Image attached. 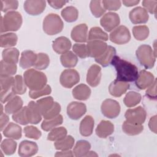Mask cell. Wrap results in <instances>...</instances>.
I'll return each mask as SVG.
<instances>
[{"instance_id":"1","label":"cell","mask_w":157,"mask_h":157,"mask_svg":"<svg viewBox=\"0 0 157 157\" xmlns=\"http://www.w3.org/2000/svg\"><path fill=\"white\" fill-rule=\"evenodd\" d=\"M117 72V80L125 82L136 81L138 76V69L132 63L118 56H114L111 63Z\"/></svg>"},{"instance_id":"2","label":"cell","mask_w":157,"mask_h":157,"mask_svg":"<svg viewBox=\"0 0 157 157\" xmlns=\"http://www.w3.org/2000/svg\"><path fill=\"white\" fill-rule=\"evenodd\" d=\"M25 83L31 91H37L47 85V78L45 74L38 70L29 69L23 74Z\"/></svg>"},{"instance_id":"3","label":"cell","mask_w":157,"mask_h":157,"mask_svg":"<svg viewBox=\"0 0 157 157\" xmlns=\"http://www.w3.org/2000/svg\"><path fill=\"white\" fill-rule=\"evenodd\" d=\"M23 23L21 15L17 11L7 12L1 20V33L18 31Z\"/></svg>"},{"instance_id":"4","label":"cell","mask_w":157,"mask_h":157,"mask_svg":"<svg viewBox=\"0 0 157 157\" xmlns=\"http://www.w3.org/2000/svg\"><path fill=\"white\" fill-rule=\"evenodd\" d=\"M137 60L145 69L153 67L156 61V54L149 45H140L136 52Z\"/></svg>"},{"instance_id":"5","label":"cell","mask_w":157,"mask_h":157,"mask_svg":"<svg viewBox=\"0 0 157 157\" xmlns=\"http://www.w3.org/2000/svg\"><path fill=\"white\" fill-rule=\"evenodd\" d=\"M64 24L59 17L56 13L48 14L43 21V30L48 35L53 36L62 31Z\"/></svg>"},{"instance_id":"6","label":"cell","mask_w":157,"mask_h":157,"mask_svg":"<svg viewBox=\"0 0 157 157\" xmlns=\"http://www.w3.org/2000/svg\"><path fill=\"white\" fill-rule=\"evenodd\" d=\"M126 121L128 123L140 125L142 124L147 117L145 110L142 106H138L134 109H128L124 114Z\"/></svg>"},{"instance_id":"7","label":"cell","mask_w":157,"mask_h":157,"mask_svg":"<svg viewBox=\"0 0 157 157\" xmlns=\"http://www.w3.org/2000/svg\"><path fill=\"white\" fill-rule=\"evenodd\" d=\"M109 38L112 42L118 45H123L130 40L131 34L128 28L121 25L117 27L110 33Z\"/></svg>"},{"instance_id":"8","label":"cell","mask_w":157,"mask_h":157,"mask_svg":"<svg viewBox=\"0 0 157 157\" xmlns=\"http://www.w3.org/2000/svg\"><path fill=\"white\" fill-rule=\"evenodd\" d=\"M102 113L108 118H115L120 113V105L119 102L114 99H105L101 107Z\"/></svg>"},{"instance_id":"9","label":"cell","mask_w":157,"mask_h":157,"mask_svg":"<svg viewBox=\"0 0 157 157\" xmlns=\"http://www.w3.org/2000/svg\"><path fill=\"white\" fill-rule=\"evenodd\" d=\"M80 81L78 72L73 69L64 70L60 75L59 82L61 85L66 88H71Z\"/></svg>"},{"instance_id":"10","label":"cell","mask_w":157,"mask_h":157,"mask_svg":"<svg viewBox=\"0 0 157 157\" xmlns=\"http://www.w3.org/2000/svg\"><path fill=\"white\" fill-rule=\"evenodd\" d=\"M14 77H1V102L5 103L9 101L15 94L12 91V85Z\"/></svg>"},{"instance_id":"11","label":"cell","mask_w":157,"mask_h":157,"mask_svg":"<svg viewBox=\"0 0 157 157\" xmlns=\"http://www.w3.org/2000/svg\"><path fill=\"white\" fill-rule=\"evenodd\" d=\"M107 47L108 45L102 40H88L86 44L88 56L94 58H98L105 52Z\"/></svg>"},{"instance_id":"12","label":"cell","mask_w":157,"mask_h":157,"mask_svg":"<svg viewBox=\"0 0 157 157\" xmlns=\"http://www.w3.org/2000/svg\"><path fill=\"white\" fill-rule=\"evenodd\" d=\"M120 23L119 15L115 12H108L104 14L100 20L102 27L107 32H110L115 29Z\"/></svg>"},{"instance_id":"13","label":"cell","mask_w":157,"mask_h":157,"mask_svg":"<svg viewBox=\"0 0 157 157\" xmlns=\"http://www.w3.org/2000/svg\"><path fill=\"white\" fill-rule=\"evenodd\" d=\"M86 112V105L82 102L73 101L69 103L67 107V114L71 119L74 120L80 118Z\"/></svg>"},{"instance_id":"14","label":"cell","mask_w":157,"mask_h":157,"mask_svg":"<svg viewBox=\"0 0 157 157\" xmlns=\"http://www.w3.org/2000/svg\"><path fill=\"white\" fill-rule=\"evenodd\" d=\"M26 12L31 15L42 13L46 7L45 1H25L23 6Z\"/></svg>"},{"instance_id":"15","label":"cell","mask_w":157,"mask_h":157,"mask_svg":"<svg viewBox=\"0 0 157 157\" xmlns=\"http://www.w3.org/2000/svg\"><path fill=\"white\" fill-rule=\"evenodd\" d=\"M129 18L133 24H143L148 21L149 15L144 8L136 7L129 12Z\"/></svg>"},{"instance_id":"16","label":"cell","mask_w":157,"mask_h":157,"mask_svg":"<svg viewBox=\"0 0 157 157\" xmlns=\"http://www.w3.org/2000/svg\"><path fill=\"white\" fill-rule=\"evenodd\" d=\"M38 151V146L36 142L27 140L20 142L18 153L21 157H30L35 155Z\"/></svg>"},{"instance_id":"17","label":"cell","mask_w":157,"mask_h":157,"mask_svg":"<svg viewBox=\"0 0 157 157\" xmlns=\"http://www.w3.org/2000/svg\"><path fill=\"white\" fill-rule=\"evenodd\" d=\"M155 79L153 74L145 70H142L138 74L135 83L139 90H145L153 83Z\"/></svg>"},{"instance_id":"18","label":"cell","mask_w":157,"mask_h":157,"mask_svg":"<svg viewBox=\"0 0 157 157\" xmlns=\"http://www.w3.org/2000/svg\"><path fill=\"white\" fill-rule=\"evenodd\" d=\"M101 79V68L98 64L91 65L86 74V82L91 87L97 86Z\"/></svg>"},{"instance_id":"19","label":"cell","mask_w":157,"mask_h":157,"mask_svg":"<svg viewBox=\"0 0 157 157\" xmlns=\"http://www.w3.org/2000/svg\"><path fill=\"white\" fill-rule=\"evenodd\" d=\"M26 115L29 123L37 124L42 120V114L34 101H30L26 106Z\"/></svg>"},{"instance_id":"20","label":"cell","mask_w":157,"mask_h":157,"mask_svg":"<svg viewBox=\"0 0 157 157\" xmlns=\"http://www.w3.org/2000/svg\"><path fill=\"white\" fill-rule=\"evenodd\" d=\"M71 38L77 42H85L88 39V26L85 23L79 24L71 31Z\"/></svg>"},{"instance_id":"21","label":"cell","mask_w":157,"mask_h":157,"mask_svg":"<svg viewBox=\"0 0 157 157\" xmlns=\"http://www.w3.org/2000/svg\"><path fill=\"white\" fill-rule=\"evenodd\" d=\"M129 88L128 82L115 80L109 86V93L114 97H120Z\"/></svg>"},{"instance_id":"22","label":"cell","mask_w":157,"mask_h":157,"mask_svg":"<svg viewBox=\"0 0 157 157\" xmlns=\"http://www.w3.org/2000/svg\"><path fill=\"white\" fill-rule=\"evenodd\" d=\"M72 44L71 40L64 36L57 37L52 44L53 50L58 54H64L69 51Z\"/></svg>"},{"instance_id":"23","label":"cell","mask_w":157,"mask_h":157,"mask_svg":"<svg viewBox=\"0 0 157 157\" xmlns=\"http://www.w3.org/2000/svg\"><path fill=\"white\" fill-rule=\"evenodd\" d=\"M37 57V54L32 50H25L22 52L19 62L20 66L24 69L34 66Z\"/></svg>"},{"instance_id":"24","label":"cell","mask_w":157,"mask_h":157,"mask_svg":"<svg viewBox=\"0 0 157 157\" xmlns=\"http://www.w3.org/2000/svg\"><path fill=\"white\" fill-rule=\"evenodd\" d=\"M114 131L113 124L108 120H102L97 126L96 134L100 138H106L113 134Z\"/></svg>"},{"instance_id":"25","label":"cell","mask_w":157,"mask_h":157,"mask_svg":"<svg viewBox=\"0 0 157 157\" xmlns=\"http://www.w3.org/2000/svg\"><path fill=\"white\" fill-rule=\"evenodd\" d=\"M94 121L93 118L90 115L85 116L80 121L79 131L82 136L88 137L92 134Z\"/></svg>"},{"instance_id":"26","label":"cell","mask_w":157,"mask_h":157,"mask_svg":"<svg viewBox=\"0 0 157 157\" xmlns=\"http://www.w3.org/2000/svg\"><path fill=\"white\" fill-rule=\"evenodd\" d=\"M72 93L75 99L80 101H86L90 98L91 91L88 86L81 83L73 88Z\"/></svg>"},{"instance_id":"27","label":"cell","mask_w":157,"mask_h":157,"mask_svg":"<svg viewBox=\"0 0 157 157\" xmlns=\"http://www.w3.org/2000/svg\"><path fill=\"white\" fill-rule=\"evenodd\" d=\"M2 131L5 137L15 140H19L22 136L21 128L12 122H10Z\"/></svg>"},{"instance_id":"28","label":"cell","mask_w":157,"mask_h":157,"mask_svg":"<svg viewBox=\"0 0 157 157\" xmlns=\"http://www.w3.org/2000/svg\"><path fill=\"white\" fill-rule=\"evenodd\" d=\"M116 49L115 47L108 45V47L105 52L99 57L95 58V61L98 64H100L103 67H106L111 63V61L115 56Z\"/></svg>"},{"instance_id":"29","label":"cell","mask_w":157,"mask_h":157,"mask_svg":"<svg viewBox=\"0 0 157 157\" xmlns=\"http://www.w3.org/2000/svg\"><path fill=\"white\" fill-rule=\"evenodd\" d=\"M23 105V102L21 98L18 96H15L8 102L4 107L5 112L7 114H13L15 112L20 110Z\"/></svg>"},{"instance_id":"30","label":"cell","mask_w":157,"mask_h":157,"mask_svg":"<svg viewBox=\"0 0 157 157\" xmlns=\"http://www.w3.org/2000/svg\"><path fill=\"white\" fill-rule=\"evenodd\" d=\"M91 148V144L85 140H80L77 142L73 149L74 155L76 157L85 156Z\"/></svg>"},{"instance_id":"31","label":"cell","mask_w":157,"mask_h":157,"mask_svg":"<svg viewBox=\"0 0 157 157\" xmlns=\"http://www.w3.org/2000/svg\"><path fill=\"white\" fill-rule=\"evenodd\" d=\"M20 52L16 48H7L2 52V60L6 62L17 64L18 61Z\"/></svg>"},{"instance_id":"32","label":"cell","mask_w":157,"mask_h":157,"mask_svg":"<svg viewBox=\"0 0 157 157\" xmlns=\"http://www.w3.org/2000/svg\"><path fill=\"white\" fill-rule=\"evenodd\" d=\"M60 61L62 66L64 67L71 68L77 65L78 58L73 52L69 51L67 53L61 55L60 56Z\"/></svg>"},{"instance_id":"33","label":"cell","mask_w":157,"mask_h":157,"mask_svg":"<svg viewBox=\"0 0 157 157\" xmlns=\"http://www.w3.org/2000/svg\"><path fill=\"white\" fill-rule=\"evenodd\" d=\"M18 40V37L16 34L8 33L1 34L0 37V46L1 47H12L16 45Z\"/></svg>"},{"instance_id":"34","label":"cell","mask_w":157,"mask_h":157,"mask_svg":"<svg viewBox=\"0 0 157 157\" xmlns=\"http://www.w3.org/2000/svg\"><path fill=\"white\" fill-rule=\"evenodd\" d=\"M61 15L66 21L72 23L77 20L78 11L74 6H68L61 10Z\"/></svg>"},{"instance_id":"35","label":"cell","mask_w":157,"mask_h":157,"mask_svg":"<svg viewBox=\"0 0 157 157\" xmlns=\"http://www.w3.org/2000/svg\"><path fill=\"white\" fill-rule=\"evenodd\" d=\"M74 139L72 136H66L64 138L55 141L54 145L55 149L58 150H71L74 144Z\"/></svg>"},{"instance_id":"36","label":"cell","mask_w":157,"mask_h":157,"mask_svg":"<svg viewBox=\"0 0 157 157\" xmlns=\"http://www.w3.org/2000/svg\"><path fill=\"white\" fill-rule=\"evenodd\" d=\"M63 116L59 114L58 116L48 120H45L42 121L41 124V128L45 131H51L55 127L61 125L63 123Z\"/></svg>"},{"instance_id":"37","label":"cell","mask_w":157,"mask_h":157,"mask_svg":"<svg viewBox=\"0 0 157 157\" xmlns=\"http://www.w3.org/2000/svg\"><path fill=\"white\" fill-rule=\"evenodd\" d=\"M142 96L140 93L136 91H129L126 93L123 99L124 105L128 107H132L140 103Z\"/></svg>"},{"instance_id":"38","label":"cell","mask_w":157,"mask_h":157,"mask_svg":"<svg viewBox=\"0 0 157 157\" xmlns=\"http://www.w3.org/2000/svg\"><path fill=\"white\" fill-rule=\"evenodd\" d=\"M17 70V67L16 64L7 63L2 59L1 61V77H10L13 75L16 74Z\"/></svg>"},{"instance_id":"39","label":"cell","mask_w":157,"mask_h":157,"mask_svg":"<svg viewBox=\"0 0 157 157\" xmlns=\"http://www.w3.org/2000/svg\"><path fill=\"white\" fill-rule=\"evenodd\" d=\"M108 39V34L99 27H92L89 31L88 37V40H99L102 41H107Z\"/></svg>"},{"instance_id":"40","label":"cell","mask_w":157,"mask_h":157,"mask_svg":"<svg viewBox=\"0 0 157 157\" xmlns=\"http://www.w3.org/2000/svg\"><path fill=\"white\" fill-rule=\"evenodd\" d=\"M26 85L24 78L20 75L15 76L12 85V91L15 94H23L26 91Z\"/></svg>"},{"instance_id":"41","label":"cell","mask_w":157,"mask_h":157,"mask_svg":"<svg viewBox=\"0 0 157 157\" xmlns=\"http://www.w3.org/2000/svg\"><path fill=\"white\" fill-rule=\"evenodd\" d=\"M123 132L129 136H136L140 134L144 130V126L140 124H134L124 121L122 125Z\"/></svg>"},{"instance_id":"42","label":"cell","mask_w":157,"mask_h":157,"mask_svg":"<svg viewBox=\"0 0 157 157\" xmlns=\"http://www.w3.org/2000/svg\"><path fill=\"white\" fill-rule=\"evenodd\" d=\"M54 102L55 101L52 96L41 98L36 101L37 105L42 116L52 107Z\"/></svg>"},{"instance_id":"43","label":"cell","mask_w":157,"mask_h":157,"mask_svg":"<svg viewBox=\"0 0 157 157\" xmlns=\"http://www.w3.org/2000/svg\"><path fill=\"white\" fill-rule=\"evenodd\" d=\"M132 34L137 40L142 41L145 40L149 35V28L146 25L135 26L132 28Z\"/></svg>"},{"instance_id":"44","label":"cell","mask_w":157,"mask_h":157,"mask_svg":"<svg viewBox=\"0 0 157 157\" xmlns=\"http://www.w3.org/2000/svg\"><path fill=\"white\" fill-rule=\"evenodd\" d=\"M67 129L64 127H58L52 129L48 134L47 139L50 141H57L67 136Z\"/></svg>"},{"instance_id":"45","label":"cell","mask_w":157,"mask_h":157,"mask_svg":"<svg viewBox=\"0 0 157 157\" xmlns=\"http://www.w3.org/2000/svg\"><path fill=\"white\" fill-rule=\"evenodd\" d=\"M17 142L12 139H4L1 144V150L6 155H13L17 148Z\"/></svg>"},{"instance_id":"46","label":"cell","mask_w":157,"mask_h":157,"mask_svg":"<svg viewBox=\"0 0 157 157\" xmlns=\"http://www.w3.org/2000/svg\"><path fill=\"white\" fill-rule=\"evenodd\" d=\"M50 64V58L47 54L45 53H37V57L34 67L37 70L45 69Z\"/></svg>"},{"instance_id":"47","label":"cell","mask_w":157,"mask_h":157,"mask_svg":"<svg viewBox=\"0 0 157 157\" xmlns=\"http://www.w3.org/2000/svg\"><path fill=\"white\" fill-rule=\"evenodd\" d=\"M90 9L91 13L96 18L101 17L105 12L104 9L101 1H91L90 4Z\"/></svg>"},{"instance_id":"48","label":"cell","mask_w":157,"mask_h":157,"mask_svg":"<svg viewBox=\"0 0 157 157\" xmlns=\"http://www.w3.org/2000/svg\"><path fill=\"white\" fill-rule=\"evenodd\" d=\"M12 120L21 125H26L29 123L26 115V106L22 107L20 110L13 113Z\"/></svg>"},{"instance_id":"49","label":"cell","mask_w":157,"mask_h":157,"mask_svg":"<svg viewBox=\"0 0 157 157\" xmlns=\"http://www.w3.org/2000/svg\"><path fill=\"white\" fill-rule=\"evenodd\" d=\"M23 131L26 137L34 140H38L42 135L39 129L34 126H27L24 128Z\"/></svg>"},{"instance_id":"50","label":"cell","mask_w":157,"mask_h":157,"mask_svg":"<svg viewBox=\"0 0 157 157\" xmlns=\"http://www.w3.org/2000/svg\"><path fill=\"white\" fill-rule=\"evenodd\" d=\"M74 53L80 58H85L88 56L86 45L84 44H75L72 47Z\"/></svg>"},{"instance_id":"51","label":"cell","mask_w":157,"mask_h":157,"mask_svg":"<svg viewBox=\"0 0 157 157\" xmlns=\"http://www.w3.org/2000/svg\"><path fill=\"white\" fill-rule=\"evenodd\" d=\"M1 10L4 12H8L10 10H16L18 7V1L17 0H1Z\"/></svg>"},{"instance_id":"52","label":"cell","mask_w":157,"mask_h":157,"mask_svg":"<svg viewBox=\"0 0 157 157\" xmlns=\"http://www.w3.org/2000/svg\"><path fill=\"white\" fill-rule=\"evenodd\" d=\"M52 92V88L50 85H47L44 88L37 91H31L29 92V96L31 99H37L39 97L50 94Z\"/></svg>"},{"instance_id":"53","label":"cell","mask_w":157,"mask_h":157,"mask_svg":"<svg viewBox=\"0 0 157 157\" xmlns=\"http://www.w3.org/2000/svg\"><path fill=\"white\" fill-rule=\"evenodd\" d=\"M60 111H61V105L57 102H55L52 107L43 115V117L45 120L53 118L58 116L59 114Z\"/></svg>"},{"instance_id":"54","label":"cell","mask_w":157,"mask_h":157,"mask_svg":"<svg viewBox=\"0 0 157 157\" xmlns=\"http://www.w3.org/2000/svg\"><path fill=\"white\" fill-rule=\"evenodd\" d=\"M102 4L105 10H108L110 11L118 10L121 6V2L120 1L103 0L102 1Z\"/></svg>"},{"instance_id":"55","label":"cell","mask_w":157,"mask_h":157,"mask_svg":"<svg viewBox=\"0 0 157 157\" xmlns=\"http://www.w3.org/2000/svg\"><path fill=\"white\" fill-rule=\"evenodd\" d=\"M142 6L144 9L151 14H156V4L157 1H142Z\"/></svg>"},{"instance_id":"56","label":"cell","mask_w":157,"mask_h":157,"mask_svg":"<svg viewBox=\"0 0 157 157\" xmlns=\"http://www.w3.org/2000/svg\"><path fill=\"white\" fill-rule=\"evenodd\" d=\"M146 96L151 99H156V80L155 79L153 83L147 88L145 91Z\"/></svg>"},{"instance_id":"57","label":"cell","mask_w":157,"mask_h":157,"mask_svg":"<svg viewBox=\"0 0 157 157\" xmlns=\"http://www.w3.org/2000/svg\"><path fill=\"white\" fill-rule=\"evenodd\" d=\"M48 3L49 4V5L55 9H59L62 8L64 5H65L68 1H47Z\"/></svg>"},{"instance_id":"58","label":"cell","mask_w":157,"mask_h":157,"mask_svg":"<svg viewBox=\"0 0 157 157\" xmlns=\"http://www.w3.org/2000/svg\"><path fill=\"white\" fill-rule=\"evenodd\" d=\"M156 115L151 117L148 122V127L155 134H156Z\"/></svg>"},{"instance_id":"59","label":"cell","mask_w":157,"mask_h":157,"mask_svg":"<svg viewBox=\"0 0 157 157\" xmlns=\"http://www.w3.org/2000/svg\"><path fill=\"white\" fill-rule=\"evenodd\" d=\"M9 120V117L5 113H1V131H2Z\"/></svg>"},{"instance_id":"60","label":"cell","mask_w":157,"mask_h":157,"mask_svg":"<svg viewBox=\"0 0 157 157\" xmlns=\"http://www.w3.org/2000/svg\"><path fill=\"white\" fill-rule=\"evenodd\" d=\"M74 153L72 151L69 150H63L61 151H58L55 153V156H74Z\"/></svg>"},{"instance_id":"61","label":"cell","mask_w":157,"mask_h":157,"mask_svg":"<svg viewBox=\"0 0 157 157\" xmlns=\"http://www.w3.org/2000/svg\"><path fill=\"white\" fill-rule=\"evenodd\" d=\"M139 0H124L122 1L123 4L126 7H132L137 5L139 3Z\"/></svg>"},{"instance_id":"62","label":"cell","mask_w":157,"mask_h":157,"mask_svg":"<svg viewBox=\"0 0 157 157\" xmlns=\"http://www.w3.org/2000/svg\"><path fill=\"white\" fill-rule=\"evenodd\" d=\"M98 156V154H96L94 151H88V153L85 155V156Z\"/></svg>"}]
</instances>
